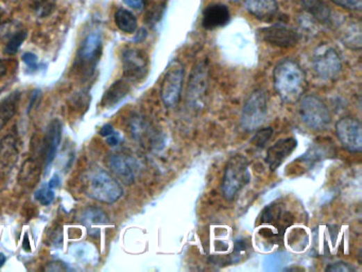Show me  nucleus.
<instances>
[{"instance_id":"1","label":"nucleus","mask_w":362,"mask_h":272,"mask_svg":"<svg viewBox=\"0 0 362 272\" xmlns=\"http://www.w3.org/2000/svg\"><path fill=\"white\" fill-rule=\"evenodd\" d=\"M273 83L281 102L295 104L306 90V74L297 62L285 59L273 70Z\"/></svg>"},{"instance_id":"2","label":"nucleus","mask_w":362,"mask_h":272,"mask_svg":"<svg viewBox=\"0 0 362 272\" xmlns=\"http://www.w3.org/2000/svg\"><path fill=\"white\" fill-rule=\"evenodd\" d=\"M249 162L243 155L236 154L227 161L223 173L222 195L227 200L232 201L238 196L243 187L250 182Z\"/></svg>"},{"instance_id":"3","label":"nucleus","mask_w":362,"mask_h":272,"mask_svg":"<svg viewBox=\"0 0 362 272\" xmlns=\"http://www.w3.org/2000/svg\"><path fill=\"white\" fill-rule=\"evenodd\" d=\"M85 191L90 198L106 205L117 202L124 195V189L117 179L110 176L106 170L92 173L88 179Z\"/></svg>"},{"instance_id":"4","label":"nucleus","mask_w":362,"mask_h":272,"mask_svg":"<svg viewBox=\"0 0 362 272\" xmlns=\"http://www.w3.org/2000/svg\"><path fill=\"white\" fill-rule=\"evenodd\" d=\"M268 115V98L265 90H256L245 100L241 111V128L253 132L263 126Z\"/></svg>"},{"instance_id":"5","label":"nucleus","mask_w":362,"mask_h":272,"mask_svg":"<svg viewBox=\"0 0 362 272\" xmlns=\"http://www.w3.org/2000/svg\"><path fill=\"white\" fill-rule=\"evenodd\" d=\"M299 115L304 124L315 131L325 130L331 125V115L329 108L315 95H308L301 100Z\"/></svg>"},{"instance_id":"6","label":"nucleus","mask_w":362,"mask_h":272,"mask_svg":"<svg viewBox=\"0 0 362 272\" xmlns=\"http://www.w3.org/2000/svg\"><path fill=\"white\" fill-rule=\"evenodd\" d=\"M185 70L182 62L174 60L169 63L161 84V98L167 108L176 106L182 96Z\"/></svg>"},{"instance_id":"7","label":"nucleus","mask_w":362,"mask_h":272,"mask_svg":"<svg viewBox=\"0 0 362 272\" xmlns=\"http://www.w3.org/2000/svg\"><path fill=\"white\" fill-rule=\"evenodd\" d=\"M313 70L319 78L323 80L337 79L342 70V61L339 54L331 46H319L315 50L313 58Z\"/></svg>"},{"instance_id":"8","label":"nucleus","mask_w":362,"mask_h":272,"mask_svg":"<svg viewBox=\"0 0 362 272\" xmlns=\"http://www.w3.org/2000/svg\"><path fill=\"white\" fill-rule=\"evenodd\" d=\"M122 59L126 81L140 82L146 78L149 72V60L144 51L129 48L122 52Z\"/></svg>"},{"instance_id":"9","label":"nucleus","mask_w":362,"mask_h":272,"mask_svg":"<svg viewBox=\"0 0 362 272\" xmlns=\"http://www.w3.org/2000/svg\"><path fill=\"white\" fill-rule=\"evenodd\" d=\"M338 140L349 152H360L362 150V126L357 118H341L336 125Z\"/></svg>"},{"instance_id":"10","label":"nucleus","mask_w":362,"mask_h":272,"mask_svg":"<svg viewBox=\"0 0 362 272\" xmlns=\"http://www.w3.org/2000/svg\"><path fill=\"white\" fill-rule=\"evenodd\" d=\"M259 35L265 43L279 48H291L299 43V35L295 29L286 25H273L259 30Z\"/></svg>"},{"instance_id":"11","label":"nucleus","mask_w":362,"mask_h":272,"mask_svg":"<svg viewBox=\"0 0 362 272\" xmlns=\"http://www.w3.org/2000/svg\"><path fill=\"white\" fill-rule=\"evenodd\" d=\"M208 86V67L206 63H199L192 72L190 80H189L188 96L189 104L194 106H200L203 102V97L207 90Z\"/></svg>"},{"instance_id":"12","label":"nucleus","mask_w":362,"mask_h":272,"mask_svg":"<svg viewBox=\"0 0 362 272\" xmlns=\"http://www.w3.org/2000/svg\"><path fill=\"white\" fill-rule=\"evenodd\" d=\"M102 50V40L100 34L90 33L86 36L81 47L78 50V63L82 68H92L98 61Z\"/></svg>"},{"instance_id":"13","label":"nucleus","mask_w":362,"mask_h":272,"mask_svg":"<svg viewBox=\"0 0 362 272\" xmlns=\"http://www.w3.org/2000/svg\"><path fill=\"white\" fill-rule=\"evenodd\" d=\"M297 141L295 138H283L277 141L273 146L267 151L265 162L271 171H275L283 161L297 149Z\"/></svg>"},{"instance_id":"14","label":"nucleus","mask_w":362,"mask_h":272,"mask_svg":"<svg viewBox=\"0 0 362 272\" xmlns=\"http://www.w3.org/2000/svg\"><path fill=\"white\" fill-rule=\"evenodd\" d=\"M335 27L343 45L352 50L361 49L362 31L359 22L355 19H342Z\"/></svg>"},{"instance_id":"15","label":"nucleus","mask_w":362,"mask_h":272,"mask_svg":"<svg viewBox=\"0 0 362 272\" xmlns=\"http://www.w3.org/2000/svg\"><path fill=\"white\" fill-rule=\"evenodd\" d=\"M62 140V122L59 120H54L48 127L44 140V152H45V167L48 171L59 150Z\"/></svg>"},{"instance_id":"16","label":"nucleus","mask_w":362,"mask_h":272,"mask_svg":"<svg viewBox=\"0 0 362 272\" xmlns=\"http://www.w3.org/2000/svg\"><path fill=\"white\" fill-rule=\"evenodd\" d=\"M112 173L126 185H131L135 181V167L132 159L124 154H113L108 160Z\"/></svg>"},{"instance_id":"17","label":"nucleus","mask_w":362,"mask_h":272,"mask_svg":"<svg viewBox=\"0 0 362 272\" xmlns=\"http://www.w3.org/2000/svg\"><path fill=\"white\" fill-rule=\"evenodd\" d=\"M231 19L229 8L224 5L208 6L203 12L202 26L207 30L224 27Z\"/></svg>"},{"instance_id":"18","label":"nucleus","mask_w":362,"mask_h":272,"mask_svg":"<svg viewBox=\"0 0 362 272\" xmlns=\"http://www.w3.org/2000/svg\"><path fill=\"white\" fill-rule=\"evenodd\" d=\"M247 12L261 21H270L277 15L279 5L277 0H245Z\"/></svg>"},{"instance_id":"19","label":"nucleus","mask_w":362,"mask_h":272,"mask_svg":"<svg viewBox=\"0 0 362 272\" xmlns=\"http://www.w3.org/2000/svg\"><path fill=\"white\" fill-rule=\"evenodd\" d=\"M295 1L318 22L331 26L334 17L331 9L322 0H295Z\"/></svg>"},{"instance_id":"20","label":"nucleus","mask_w":362,"mask_h":272,"mask_svg":"<svg viewBox=\"0 0 362 272\" xmlns=\"http://www.w3.org/2000/svg\"><path fill=\"white\" fill-rule=\"evenodd\" d=\"M130 84L126 80H117L108 88L102 96L101 106L104 108H113L128 96L130 93Z\"/></svg>"},{"instance_id":"21","label":"nucleus","mask_w":362,"mask_h":272,"mask_svg":"<svg viewBox=\"0 0 362 272\" xmlns=\"http://www.w3.org/2000/svg\"><path fill=\"white\" fill-rule=\"evenodd\" d=\"M19 100L21 93L14 92L6 97L3 102H0V131L3 130L15 116Z\"/></svg>"},{"instance_id":"22","label":"nucleus","mask_w":362,"mask_h":272,"mask_svg":"<svg viewBox=\"0 0 362 272\" xmlns=\"http://www.w3.org/2000/svg\"><path fill=\"white\" fill-rule=\"evenodd\" d=\"M41 176V167L34 160L25 161L21 171L18 173V180L24 186L32 187L38 183Z\"/></svg>"},{"instance_id":"23","label":"nucleus","mask_w":362,"mask_h":272,"mask_svg":"<svg viewBox=\"0 0 362 272\" xmlns=\"http://www.w3.org/2000/svg\"><path fill=\"white\" fill-rule=\"evenodd\" d=\"M115 24L118 29L124 33H134L138 29V19L134 14L126 9L117 10L115 13Z\"/></svg>"},{"instance_id":"24","label":"nucleus","mask_w":362,"mask_h":272,"mask_svg":"<svg viewBox=\"0 0 362 272\" xmlns=\"http://www.w3.org/2000/svg\"><path fill=\"white\" fill-rule=\"evenodd\" d=\"M81 221L85 225H104L108 223V217L101 209L90 207L82 214Z\"/></svg>"},{"instance_id":"25","label":"nucleus","mask_w":362,"mask_h":272,"mask_svg":"<svg viewBox=\"0 0 362 272\" xmlns=\"http://www.w3.org/2000/svg\"><path fill=\"white\" fill-rule=\"evenodd\" d=\"M27 36L28 32L26 31V30H22V31L14 34V35L10 38V41L8 42L7 45H6L5 54H10V56L15 54L16 52L18 51V49L21 48V46L23 45Z\"/></svg>"},{"instance_id":"26","label":"nucleus","mask_w":362,"mask_h":272,"mask_svg":"<svg viewBox=\"0 0 362 272\" xmlns=\"http://www.w3.org/2000/svg\"><path fill=\"white\" fill-rule=\"evenodd\" d=\"M34 198L35 200L39 201L41 205H51L52 201L54 199V189H50L47 185H44L41 189H38L34 193Z\"/></svg>"},{"instance_id":"27","label":"nucleus","mask_w":362,"mask_h":272,"mask_svg":"<svg viewBox=\"0 0 362 272\" xmlns=\"http://www.w3.org/2000/svg\"><path fill=\"white\" fill-rule=\"evenodd\" d=\"M272 134L273 130L271 128L261 129V130L257 131L251 143L257 148H263L272 138Z\"/></svg>"},{"instance_id":"28","label":"nucleus","mask_w":362,"mask_h":272,"mask_svg":"<svg viewBox=\"0 0 362 272\" xmlns=\"http://www.w3.org/2000/svg\"><path fill=\"white\" fill-rule=\"evenodd\" d=\"M331 3L343 9L352 10V11H361L362 0H331Z\"/></svg>"},{"instance_id":"29","label":"nucleus","mask_w":362,"mask_h":272,"mask_svg":"<svg viewBox=\"0 0 362 272\" xmlns=\"http://www.w3.org/2000/svg\"><path fill=\"white\" fill-rule=\"evenodd\" d=\"M325 270L331 272H353L355 271V268L349 265V264L343 263V262H337V263L331 264V265L327 266Z\"/></svg>"},{"instance_id":"30","label":"nucleus","mask_w":362,"mask_h":272,"mask_svg":"<svg viewBox=\"0 0 362 272\" xmlns=\"http://www.w3.org/2000/svg\"><path fill=\"white\" fill-rule=\"evenodd\" d=\"M22 60H23L24 63L27 64L29 66V68H32V70H35L38 67V56L36 54H32V52H26V54H23L22 56Z\"/></svg>"},{"instance_id":"31","label":"nucleus","mask_w":362,"mask_h":272,"mask_svg":"<svg viewBox=\"0 0 362 272\" xmlns=\"http://www.w3.org/2000/svg\"><path fill=\"white\" fill-rule=\"evenodd\" d=\"M124 3L135 10H142L146 6V0H124Z\"/></svg>"},{"instance_id":"32","label":"nucleus","mask_w":362,"mask_h":272,"mask_svg":"<svg viewBox=\"0 0 362 272\" xmlns=\"http://www.w3.org/2000/svg\"><path fill=\"white\" fill-rule=\"evenodd\" d=\"M65 264L61 263V262H54V263L48 264L47 267L45 268L46 271H63V270H67Z\"/></svg>"},{"instance_id":"33","label":"nucleus","mask_w":362,"mask_h":272,"mask_svg":"<svg viewBox=\"0 0 362 272\" xmlns=\"http://www.w3.org/2000/svg\"><path fill=\"white\" fill-rule=\"evenodd\" d=\"M114 132H115V131H114L112 125L106 124L100 129L99 134L102 138H108V135L113 134Z\"/></svg>"},{"instance_id":"34","label":"nucleus","mask_w":362,"mask_h":272,"mask_svg":"<svg viewBox=\"0 0 362 272\" xmlns=\"http://www.w3.org/2000/svg\"><path fill=\"white\" fill-rule=\"evenodd\" d=\"M120 135L117 133H113V134L108 135V138H106V143H108L110 146L115 147L120 144Z\"/></svg>"},{"instance_id":"35","label":"nucleus","mask_w":362,"mask_h":272,"mask_svg":"<svg viewBox=\"0 0 362 272\" xmlns=\"http://www.w3.org/2000/svg\"><path fill=\"white\" fill-rule=\"evenodd\" d=\"M60 184H61V180H60L59 176H58V175H54V176L52 177L51 180H50V182L48 183V186H49L50 189H54L59 186Z\"/></svg>"},{"instance_id":"36","label":"nucleus","mask_w":362,"mask_h":272,"mask_svg":"<svg viewBox=\"0 0 362 272\" xmlns=\"http://www.w3.org/2000/svg\"><path fill=\"white\" fill-rule=\"evenodd\" d=\"M8 67L6 65L5 62L3 60L0 59V78H3L7 74Z\"/></svg>"},{"instance_id":"37","label":"nucleus","mask_w":362,"mask_h":272,"mask_svg":"<svg viewBox=\"0 0 362 272\" xmlns=\"http://www.w3.org/2000/svg\"><path fill=\"white\" fill-rule=\"evenodd\" d=\"M6 261H7V257L3 253H0V268L3 267L5 265Z\"/></svg>"},{"instance_id":"38","label":"nucleus","mask_w":362,"mask_h":272,"mask_svg":"<svg viewBox=\"0 0 362 272\" xmlns=\"http://www.w3.org/2000/svg\"><path fill=\"white\" fill-rule=\"evenodd\" d=\"M232 1H234V3H239L241 0H232Z\"/></svg>"}]
</instances>
